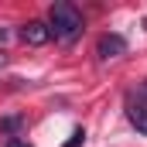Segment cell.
<instances>
[{"instance_id": "4", "label": "cell", "mask_w": 147, "mask_h": 147, "mask_svg": "<svg viewBox=\"0 0 147 147\" xmlns=\"http://www.w3.org/2000/svg\"><path fill=\"white\" fill-rule=\"evenodd\" d=\"M127 120L137 127V134H144V137H147V106H140V103H130V106H127Z\"/></svg>"}, {"instance_id": "7", "label": "cell", "mask_w": 147, "mask_h": 147, "mask_svg": "<svg viewBox=\"0 0 147 147\" xmlns=\"http://www.w3.org/2000/svg\"><path fill=\"white\" fill-rule=\"evenodd\" d=\"M7 147H31L28 140H21V137H7Z\"/></svg>"}, {"instance_id": "8", "label": "cell", "mask_w": 147, "mask_h": 147, "mask_svg": "<svg viewBox=\"0 0 147 147\" xmlns=\"http://www.w3.org/2000/svg\"><path fill=\"white\" fill-rule=\"evenodd\" d=\"M3 41H10V31H7V28H0V45H3Z\"/></svg>"}, {"instance_id": "2", "label": "cell", "mask_w": 147, "mask_h": 147, "mask_svg": "<svg viewBox=\"0 0 147 147\" xmlns=\"http://www.w3.org/2000/svg\"><path fill=\"white\" fill-rule=\"evenodd\" d=\"M21 41H24V45H31V48H41V45H48V41H51V31H48V24H45V21H28V24L21 28Z\"/></svg>"}, {"instance_id": "6", "label": "cell", "mask_w": 147, "mask_h": 147, "mask_svg": "<svg viewBox=\"0 0 147 147\" xmlns=\"http://www.w3.org/2000/svg\"><path fill=\"white\" fill-rule=\"evenodd\" d=\"M82 140H86V130H82V127H75V130H72V137L65 140V147H82Z\"/></svg>"}, {"instance_id": "9", "label": "cell", "mask_w": 147, "mask_h": 147, "mask_svg": "<svg viewBox=\"0 0 147 147\" xmlns=\"http://www.w3.org/2000/svg\"><path fill=\"white\" fill-rule=\"evenodd\" d=\"M144 92H147V86H144Z\"/></svg>"}, {"instance_id": "1", "label": "cell", "mask_w": 147, "mask_h": 147, "mask_svg": "<svg viewBox=\"0 0 147 147\" xmlns=\"http://www.w3.org/2000/svg\"><path fill=\"white\" fill-rule=\"evenodd\" d=\"M48 17H51L48 31L58 38L62 45H75V38L82 34V10L75 3H69V0H58V3H51Z\"/></svg>"}, {"instance_id": "5", "label": "cell", "mask_w": 147, "mask_h": 147, "mask_svg": "<svg viewBox=\"0 0 147 147\" xmlns=\"http://www.w3.org/2000/svg\"><path fill=\"white\" fill-rule=\"evenodd\" d=\"M21 127H24V120H21V116H3V120H0V130H3V134H10V137H17V130H21Z\"/></svg>"}, {"instance_id": "3", "label": "cell", "mask_w": 147, "mask_h": 147, "mask_svg": "<svg viewBox=\"0 0 147 147\" xmlns=\"http://www.w3.org/2000/svg\"><path fill=\"white\" fill-rule=\"evenodd\" d=\"M96 55L103 58V62H110V58H120V55H127V41L120 34H103L96 41Z\"/></svg>"}]
</instances>
